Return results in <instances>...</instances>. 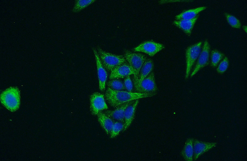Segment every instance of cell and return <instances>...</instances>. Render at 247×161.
<instances>
[{"mask_svg":"<svg viewBox=\"0 0 247 161\" xmlns=\"http://www.w3.org/2000/svg\"><path fill=\"white\" fill-rule=\"evenodd\" d=\"M153 96L149 94L115 90L109 88L107 89L105 94L106 99L107 102L114 108L127 102L151 97Z\"/></svg>","mask_w":247,"mask_h":161,"instance_id":"cell-1","label":"cell"},{"mask_svg":"<svg viewBox=\"0 0 247 161\" xmlns=\"http://www.w3.org/2000/svg\"><path fill=\"white\" fill-rule=\"evenodd\" d=\"M2 104L8 110L13 112L17 110L20 103V94L19 89L10 87L3 91L1 95Z\"/></svg>","mask_w":247,"mask_h":161,"instance_id":"cell-2","label":"cell"},{"mask_svg":"<svg viewBox=\"0 0 247 161\" xmlns=\"http://www.w3.org/2000/svg\"><path fill=\"white\" fill-rule=\"evenodd\" d=\"M96 49L102 64L108 71H111L116 67L126 62L124 57L122 55L106 52L99 47H97Z\"/></svg>","mask_w":247,"mask_h":161,"instance_id":"cell-3","label":"cell"},{"mask_svg":"<svg viewBox=\"0 0 247 161\" xmlns=\"http://www.w3.org/2000/svg\"><path fill=\"white\" fill-rule=\"evenodd\" d=\"M124 56L129 64L135 71L136 75L133 80L135 85L137 82L139 71L146 59V57L142 54L134 53L128 50L124 51Z\"/></svg>","mask_w":247,"mask_h":161,"instance_id":"cell-4","label":"cell"},{"mask_svg":"<svg viewBox=\"0 0 247 161\" xmlns=\"http://www.w3.org/2000/svg\"><path fill=\"white\" fill-rule=\"evenodd\" d=\"M202 44L201 41L199 42L189 46L186 50V69L185 75V78L186 79L189 77L192 66L199 55Z\"/></svg>","mask_w":247,"mask_h":161,"instance_id":"cell-5","label":"cell"},{"mask_svg":"<svg viewBox=\"0 0 247 161\" xmlns=\"http://www.w3.org/2000/svg\"><path fill=\"white\" fill-rule=\"evenodd\" d=\"M90 110L91 114L97 115L102 111L108 109L104 98V95L98 92L92 94L90 97Z\"/></svg>","mask_w":247,"mask_h":161,"instance_id":"cell-6","label":"cell"},{"mask_svg":"<svg viewBox=\"0 0 247 161\" xmlns=\"http://www.w3.org/2000/svg\"><path fill=\"white\" fill-rule=\"evenodd\" d=\"M210 48L207 40H205L203 43L202 50L199 54L195 67L190 76L193 77L200 69L207 65L209 63Z\"/></svg>","mask_w":247,"mask_h":161,"instance_id":"cell-7","label":"cell"},{"mask_svg":"<svg viewBox=\"0 0 247 161\" xmlns=\"http://www.w3.org/2000/svg\"><path fill=\"white\" fill-rule=\"evenodd\" d=\"M136 92L149 94L154 95L157 90L155 82V75L151 72L142 81L140 85L136 89Z\"/></svg>","mask_w":247,"mask_h":161,"instance_id":"cell-8","label":"cell"},{"mask_svg":"<svg viewBox=\"0 0 247 161\" xmlns=\"http://www.w3.org/2000/svg\"><path fill=\"white\" fill-rule=\"evenodd\" d=\"M92 49L96 64L99 89L101 91H103L105 89L107 77V73L102 64L96 49L94 47H92Z\"/></svg>","mask_w":247,"mask_h":161,"instance_id":"cell-9","label":"cell"},{"mask_svg":"<svg viewBox=\"0 0 247 161\" xmlns=\"http://www.w3.org/2000/svg\"><path fill=\"white\" fill-rule=\"evenodd\" d=\"M164 48V46L160 43L152 41L144 42L135 47V51L144 53L149 56H153Z\"/></svg>","mask_w":247,"mask_h":161,"instance_id":"cell-10","label":"cell"},{"mask_svg":"<svg viewBox=\"0 0 247 161\" xmlns=\"http://www.w3.org/2000/svg\"><path fill=\"white\" fill-rule=\"evenodd\" d=\"M216 144V142H204L194 139L193 160H196L202 154L215 147Z\"/></svg>","mask_w":247,"mask_h":161,"instance_id":"cell-11","label":"cell"},{"mask_svg":"<svg viewBox=\"0 0 247 161\" xmlns=\"http://www.w3.org/2000/svg\"><path fill=\"white\" fill-rule=\"evenodd\" d=\"M132 74L135 76L136 72L135 70L129 64L124 63L116 67L111 71L109 79H113L123 78Z\"/></svg>","mask_w":247,"mask_h":161,"instance_id":"cell-12","label":"cell"},{"mask_svg":"<svg viewBox=\"0 0 247 161\" xmlns=\"http://www.w3.org/2000/svg\"><path fill=\"white\" fill-rule=\"evenodd\" d=\"M134 100L129 101L121 104L117 107L113 111L106 110L103 112L113 120H116L124 124L125 110Z\"/></svg>","mask_w":247,"mask_h":161,"instance_id":"cell-13","label":"cell"},{"mask_svg":"<svg viewBox=\"0 0 247 161\" xmlns=\"http://www.w3.org/2000/svg\"><path fill=\"white\" fill-rule=\"evenodd\" d=\"M153 67V61L150 59H146L139 71L137 82L134 85L135 89L139 86L143 80L152 72Z\"/></svg>","mask_w":247,"mask_h":161,"instance_id":"cell-14","label":"cell"},{"mask_svg":"<svg viewBox=\"0 0 247 161\" xmlns=\"http://www.w3.org/2000/svg\"><path fill=\"white\" fill-rule=\"evenodd\" d=\"M138 102V99L135 100L126 109L124 115V131L127 129L131 124L134 119Z\"/></svg>","mask_w":247,"mask_h":161,"instance_id":"cell-15","label":"cell"},{"mask_svg":"<svg viewBox=\"0 0 247 161\" xmlns=\"http://www.w3.org/2000/svg\"><path fill=\"white\" fill-rule=\"evenodd\" d=\"M198 16L190 20H174L173 24L182 30L186 35L190 36Z\"/></svg>","mask_w":247,"mask_h":161,"instance_id":"cell-16","label":"cell"},{"mask_svg":"<svg viewBox=\"0 0 247 161\" xmlns=\"http://www.w3.org/2000/svg\"><path fill=\"white\" fill-rule=\"evenodd\" d=\"M98 121L102 128L108 135L110 134L114 123L113 120L100 111L97 115Z\"/></svg>","mask_w":247,"mask_h":161,"instance_id":"cell-17","label":"cell"},{"mask_svg":"<svg viewBox=\"0 0 247 161\" xmlns=\"http://www.w3.org/2000/svg\"><path fill=\"white\" fill-rule=\"evenodd\" d=\"M206 7H200L185 11L175 16L177 20H190L197 16L202 11L206 8Z\"/></svg>","mask_w":247,"mask_h":161,"instance_id":"cell-18","label":"cell"},{"mask_svg":"<svg viewBox=\"0 0 247 161\" xmlns=\"http://www.w3.org/2000/svg\"><path fill=\"white\" fill-rule=\"evenodd\" d=\"M194 139L189 138L186 140L182 151V155L187 161H192L193 160L194 148L193 141Z\"/></svg>","mask_w":247,"mask_h":161,"instance_id":"cell-19","label":"cell"},{"mask_svg":"<svg viewBox=\"0 0 247 161\" xmlns=\"http://www.w3.org/2000/svg\"><path fill=\"white\" fill-rule=\"evenodd\" d=\"M95 0H77L73 6V11L76 13L79 12L92 4Z\"/></svg>","mask_w":247,"mask_h":161,"instance_id":"cell-20","label":"cell"},{"mask_svg":"<svg viewBox=\"0 0 247 161\" xmlns=\"http://www.w3.org/2000/svg\"><path fill=\"white\" fill-rule=\"evenodd\" d=\"M224 54L219 51L214 50L211 51V65L213 67L217 66L220 60L223 58Z\"/></svg>","mask_w":247,"mask_h":161,"instance_id":"cell-21","label":"cell"},{"mask_svg":"<svg viewBox=\"0 0 247 161\" xmlns=\"http://www.w3.org/2000/svg\"><path fill=\"white\" fill-rule=\"evenodd\" d=\"M110 88L115 90L121 91L125 89L124 84L120 80L113 79L107 83Z\"/></svg>","mask_w":247,"mask_h":161,"instance_id":"cell-22","label":"cell"},{"mask_svg":"<svg viewBox=\"0 0 247 161\" xmlns=\"http://www.w3.org/2000/svg\"><path fill=\"white\" fill-rule=\"evenodd\" d=\"M124 128V124L123 123L117 121L114 122L110 134V137L111 138L115 137L123 130Z\"/></svg>","mask_w":247,"mask_h":161,"instance_id":"cell-23","label":"cell"},{"mask_svg":"<svg viewBox=\"0 0 247 161\" xmlns=\"http://www.w3.org/2000/svg\"><path fill=\"white\" fill-rule=\"evenodd\" d=\"M225 15L227 22L232 27L236 28H241V23L236 17L228 13H225Z\"/></svg>","mask_w":247,"mask_h":161,"instance_id":"cell-24","label":"cell"},{"mask_svg":"<svg viewBox=\"0 0 247 161\" xmlns=\"http://www.w3.org/2000/svg\"><path fill=\"white\" fill-rule=\"evenodd\" d=\"M229 66V60L227 57H225L219 63L216 70L219 74H223L227 69Z\"/></svg>","mask_w":247,"mask_h":161,"instance_id":"cell-25","label":"cell"},{"mask_svg":"<svg viewBox=\"0 0 247 161\" xmlns=\"http://www.w3.org/2000/svg\"><path fill=\"white\" fill-rule=\"evenodd\" d=\"M124 84L125 89L128 91V92H132L133 89V85L130 75L125 77L124 80Z\"/></svg>","mask_w":247,"mask_h":161,"instance_id":"cell-26","label":"cell"},{"mask_svg":"<svg viewBox=\"0 0 247 161\" xmlns=\"http://www.w3.org/2000/svg\"><path fill=\"white\" fill-rule=\"evenodd\" d=\"M243 29L245 32L247 33V26H244L243 27Z\"/></svg>","mask_w":247,"mask_h":161,"instance_id":"cell-27","label":"cell"}]
</instances>
